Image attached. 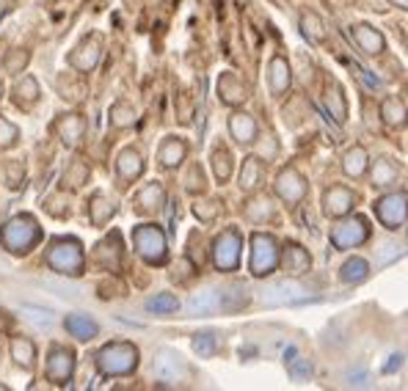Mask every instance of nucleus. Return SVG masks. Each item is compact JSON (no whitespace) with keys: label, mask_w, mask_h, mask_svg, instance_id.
Masks as SVG:
<instances>
[{"label":"nucleus","mask_w":408,"mask_h":391,"mask_svg":"<svg viewBox=\"0 0 408 391\" xmlns=\"http://www.w3.org/2000/svg\"><path fill=\"white\" fill-rule=\"evenodd\" d=\"M273 265V242L268 237H257V254L251 259V267L262 276V270H268Z\"/></svg>","instance_id":"obj_8"},{"label":"nucleus","mask_w":408,"mask_h":391,"mask_svg":"<svg viewBox=\"0 0 408 391\" xmlns=\"http://www.w3.org/2000/svg\"><path fill=\"white\" fill-rule=\"evenodd\" d=\"M180 158H183V146H180V144H177V146H174V144H169V146L160 152V160H163V166H174Z\"/></svg>","instance_id":"obj_16"},{"label":"nucleus","mask_w":408,"mask_h":391,"mask_svg":"<svg viewBox=\"0 0 408 391\" xmlns=\"http://www.w3.org/2000/svg\"><path fill=\"white\" fill-rule=\"evenodd\" d=\"M194 347H196V353H202V356H210V353L215 350V342H212V334H202V336H196V342H194Z\"/></svg>","instance_id":"obj_18"},{"label":"nucleus","mask_w":408,"mask_h":391,"mask_svg":"<svg viewBox=\"0 0 408 391\" xmlns=\"http://www.w3.org/2000/svg\"><path fill=\"white\" fill-rule=\"evenodd\" d=\"M17 141V127H11L6 119H0V146H11Z\"/></svg>","instance_id":"obj_17"},{"label":"nucleus","mask_w":408,"mask_h":391,"mask_svg":"<svg viewBox=\"0 0 408 391\" xmlns=\"http://www.w3.org/2000/svg\"><path fill=\"white\" fill-rule=\"evenodd\" d=\"M215 306H218V295H215L212 289H204V292H199V295L191 301V312H199V314L212 312Z\"/></svg>","instance_id":"obj_11"},{"label":"nucleus","mask_w":408,"mask_h":391,"mask_svg":"<svg viewBox=\"0 0 408 391\" xmlns=\"http://www.w3.org/2000/svg\"><path fill=\"white\" fill-rule=\"evenodd\" d=\"M215 262L218 267H234L237 262V237L234 234H223L218 242H215Z\"/></svg>","instance_id":"obj_6"},{"label":"nucleus","mask_w":408,"mask_h":391,"mask_svg":"<svg viewBox=\"0 0 408 391\" xmlns=\"http://www.w3.org/2000/svg\"><path fill=\"white\" fill-rule=\"evenodd\" d=\"M19 229H22V218L14 220V223H8L6 231H3V242H6L8 248H14V251H25V248L36 240V226H33L30 220H28L25 231H19Z\"/></svg>","instance_id":"obj_3"},{"label":"nucleus","mask_w":408,"mask_h":391,"mask_svg":"<svg viewBox=\"0 0 408 391\" xmlns=\"http://www.w3.org/2000/svg\"><path fill=\"white\" fill-rule=\"evenodd\" d=\"M155 372H158V378H163V381H177V378H183V364H180V359H177L174 353H158V359H155Z\"/></svg>","instance_id":"obj_7"},{"label":"nucleus","mask_w":408,"mask_h":391,"mask_svg":"<svg viewBox=\"0 0 408 391\" xmlns=\"http://www.w3.org/2000/svg\"><path fill=\"white\" fill-rule=\"evenodd\" d=\"M72 372V353L69 350H55L50 356V364H47V378L55 381V383H64Z\"/></svg>","instance_id":"obj_5"},{"label":"nucleus","mask_w":408,"mask_h":391,"mask_svg":"<svg viewBox=\"0 0 408 391\" xmlns=\"http://www.w3.org/2000/svg\"><path fill=\"white\" fill-rule=\"evenodd\" d=\"M119 163H122V174H124L127 180H130V177H136V174L141 171V158H138L136 152H124Z\"/></svg>","instance_id":"obj_14"},{"label":"nucleus","mask_w":408,"mask_h":391,"mask_svg":"<svg viewBox=\"0 0 408 391\" xmlns=\"http://www.w3.org/2000/svg\"><path fill=\"white\" fill-rule=\"evenodd\" d=\"M136 359H138V353H136L130 345H111V347H105V350L100 353V364H102V370L111 372V375H124V372H130V370L136 367Z\"/></svg>","instance_id":"obj_1"},{"label":"nucleus","mask_w":408,"mask_h":391,"mask_svg":"<svg viewBox=\"0 0 408 391\" xmlns=\"http://www.w3.org/2000/svg\"><path fill=\"white\" fill-rule=\"evenodd\" d=\"M47 259H50L53 267L66 270V273L80 267V251H77L75 242H58V245H53V251H50Z\"/></svg>","instance_id":"obj_4"},{"label":"nucleus","mask_w":408,"mask_h":391,"mask_svg":"<svg viewBox=\"0 0 408 391\" xmlns=\"http://www.w3.org/2000/svg\"><path fill=\"white\" fill-rule=\"evenodd\" d=\"M66 328H69L77 339H83V342L91 339V336L97 334V323H91L89 317H77V314H75V317H66Z\"/></svg>","instance_id":"obj_9"},{"label":"nucleus","mask_w":408,"mask_h":391,"mask_svg":"<svg viewBox=\"0 0 408 391\" xmlns=\"http://www.w3.org/2000/svg\"><path fill=\"white\" fill-rule=\"evenodd\" d=\"M147 309H149V312H174V309H177V301H174L171 295H160V298H152V301L147 303Z\"/></svg>","instance_id":"obj_15"},{"label":"nucleus","mask_w":408,"mask_h":391,"mask_svg":"<svg viewBox=\"0 0 408 391\" xmlns=\"http://www.w3.org/2000/svg\"><path fill=\"white\" fill-rule=\"evenodd\" d=\"M136 248L141 251V256H147L149 262H160L163 259V234L155 226H141L136 231Z\"/></svg>","instance_id":"obj_2"},{"label":"nucleus","mask_w":408,"mask_h":391,"mask_svg":"<svg viewBox=\"0 0 408 391\" xmlns=\"http://www.w3.org/2000/svg\"><path fill=\"white\" fill-rule=\"evenodd\" d=\"M11 356H14L17 364L30 367L36 353H33V345H30V342H25V339H14V345H11Z\"/></svg>","instance_id":"obj_10"},{"label":"nucleus","mask_w":408,"mask_h":391,"mask_svg":"<svg viewBox=\"0 0 408 391\" xmlns=\"http://www.w3.org/2000/svg\"><path fill=\"white\" fill-rule=\"evenodd\" d=\"M257 182H259V160H245V171L240 177V185L245 191H251V188H257Z\"/></svg>","instance_id":"obj_13"},{"label":"nucleus","mask_w":408,"mask_h":391,"mask_svg":"<svg viewBox=\"0 0 408 391\" xmlns=\"http://www.w3.org/2000/svg\"><path fill=\"white\" fill-rule=\"evenodd\" d=\"M232 133L240 138V144H248L254 138V124L248 116H234L232 119Z\"/></svg>","instance_id":"obj_12"}]
</instances>
